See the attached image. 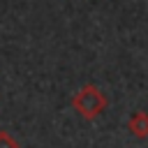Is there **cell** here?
I'll use <instances>...</instances> for the list:
<instances>
[{
    "label": "cell",
    "mask_w": 148,
    "mask_h": 148,
    "mask_svg": "<svg viewBox=\"0 0 148 148\" xmlns=\"http://www.w3.org/2000/svg\"><path fill=\"white\" fill-rule=\"evenodd\" d=\"M0 148H21V146H18L16 136H12L9 132L0 130Z\"/></svg>",
    "instance_id": "3957f363"
},
{
    "label": "cell",
    "mask_w": 148,
    "mask_h": 148,
    "mask_svg": "<svg viewBox=\"0 0 148 148\" xmlns=\"http://www.w3.org/2000/svg\"><path fill=\"white\" fill-rule=\"evenodd\" d=\"M127 130L136 139H148V113L146 111H134L127 120Z\"/></svg>",
    "instance_id": "7a4b0ae2"
},
{
    "label": "cell",
    "mask_w": 148,
    "mask_h": 148,
    "mask_svg": "<svg viewBox=\"0 0 148 148\" xmlns=\"http://www.w3.org/2000/svg\"><path fill=\"white\" fill-rule=\"evenodd\" d=\"M72 106H74V111H76L81 118L95 120V118L106 109V95H104L97 86L88 83V86H83V88L72 97Z\"/></svg>",
    "instance_id": "6da1fadb"
}]
</instances>
